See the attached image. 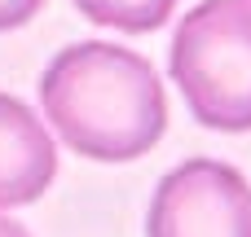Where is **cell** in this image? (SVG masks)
Here are the masks:
<instances>
[{"label":"cell","instance_id":"cell-1","mask_svg":"<svg viewBox=\"0 0 251 237\" xmlns=\"http://www.w3.org/2000/svg\"><path fill=\"white\" fill-rule=\"evenodd\" d=\"M40 106L57 136L97 163H132L168 128V97L154 66L106 40L62 48L40 75Z\"/></svg>","mask_w":251,"mask_h":237},{"label":"cell","instance_id":"cell-2","mask_svg":"<svg viewBox=\"0 0 251 237\" xmlns=\"http://www.w3.org/2000/svg\"><path fill=\"white\" fill-rule=\"evenodd\" d=\"M172 79L203 128L251 132V4L203 0L172 35Z\"/></svg>","mask_w":251,"mask_h":237},{"label":"cell","instance_id":"cell-3","mask_svg":"<svg viewBox=\"0 0 251 237\" xmlns=\"http://www.w3.org/2000/svg\"><path fill=\"white\" fill-rule=\"evenodd\" d=\"M146 237H251V185L229 163L190 158L159 180Z\"/></svg>","mask_w":251,"mask_h":237},{"label":"cell","instance_id":"cell-4","mask_svg":"<svg viewBox=\"0 0 251 237\" xmlns=\"http://www.w3.org/2000/svg\"><path fill=\"white\" fill-rule=\"evenodd\" d=\"M57 176V150L31 106L0 92V207L35 202Z\"/></svg>","mask_w":251,"mask_h":237},{"label":"cell","instance_id":"cell-5","mask_svg":"<svg viewBox=\"0 0 251 237\" xmlns=\"http://www.w3.org/2000/svg\"><path fill=\"white\" fill-rule=\"evenodd\" d=\"M71 4L88 22L115 26V31H132V35L163 26L172 18V9H176V0H71Z\"/></svg>","mask_w":251,"mask_h":237},{"label":"cell","instance_id":"cell-6","mask_svg":"<svg viewBox=\"0 0 251 237\" xmlns=\"http://www.w3.org/2000/svg\"><path fill=\"white\" fill-rule=\"evenodd\" d=\"M40 9H44V0H0V31L26 26Z\"/></svg>","mask_w":251,"mask_h":237},{"label":"cell","instance_id":"cell-7","mask_svg":"<svg viewBox=\"0 0 251 237\" xmlns=\"http://www.w3.org/2000/svg\"><path fill=\"white\" fill-rule=\"evenodd\" d=\"M0 237H31L18 220H9V215H0Z\"/></svg>","mask_w":251,"mask_h":237},{"label":"cell","instance_id":"cell-8","mask_svg":"<svg viewBox=\"0 0 251 237\" xmlns=\"http://www.w3.org/2000/svg\"><path fill=\"white\" fill-rule=\"evenodd\" d=\"M247 4H251V0H247Z\"/></svg>","mask_w":251,"mask_h":237}]
</instances>
